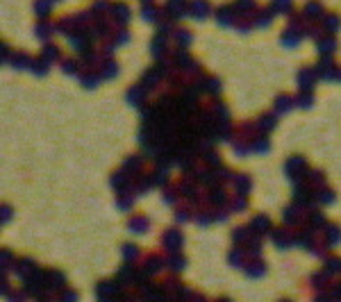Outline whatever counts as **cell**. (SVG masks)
Here are the masks:
<instances>
[{"label":"cell","mask_w":341,"mask_h":302,"mask_svg":"<svg viewBox=\"0 0 341 302\" xmlns=\"http://www.w3.org/2000/svg\"><path fill=\"white\" fill-rule=\"evenodd\" d=\"M141 164H144V157L141 155H132L128 159V162H125V171H130V168H141Z\"/></svg>","instance_id":"836d02e7"},{"label":"cell","mask_w":341,"mask_h":302,"mask_svg":"<svg viewBox=\"0 0 341 302\" xmlns=\"http://www.w3.org/2000/svg\"><path fill=\"white\" fill-rule=\"evenodd\" d=\"M57 55H59V50H57L55 46H48L44 50V57H48V59H52V57H57Z\"/></svg>","instance_id":"bcb514c9"},{"label":"cell","mask_w":341,"mask_h":302,"mask_svg":"<svg viewBox=\"0 0 341 302\" xmlns=\"http://www.w3.org/2000/svg\"><path fill=\"white\" fill-rule=\"evenodd\" d=\"M253 148H255L257 152H269L271 143H269V139H266V136H255V139H253Z\"/></svg>","instance_id":"484cf974"},{"label":"cell","mask_w":341,"mask_h":302,"mask_svg":"<svg viewBox=\"0 0 341 302\" xmlns=\"http://www.w3.org/2000/svg\"><path fill=\"white\" fill-rule=\"evenodd\" d=\"M305 168V162H303L300 157H293L289 164H287V173H289L291 179H298V175H300V171Z\"/></svg>","instance_id":"9c48e42d"},{"label":"cell","mask_w":341,"mask_h":302,"mask_svg":"<svg viewBox=\"0 0 341 302\" xmlns=\"http://www.w3.org/2000/svg\"><path fill=\"white\" fill-rule=\"evenodd\" d=\"M250 227H253V232L257 236H262V234H266V232L271 230V220L266 218V216H255L253 223H250Z\"/></svg>","instance_id":"5b68a950"},{"label":"cell","mask_w":341,"mask_h":302,"mask_svg":"<svg viewBox=\"0 0 341 302\" xmlns=\"http://www.w3.org/2000/svg\"><path fill=\"white\" fill-rule=\"evenodd\" d=\"M75 66H77V64L73 62V59H64V62H62V71H64V73H68V75H73V73L77 71Z\"/></svg>","instance_id":"60d3db41"},{"label":"cell","mask_w":341,"mask_h":302,"mask_svg":"<svg viewBox=\"0 0 341 302\" xmlns=\"http://www.w3.org/2000/svg\"><path fill=\"white\" fill-rule=\"evenodd\" d=\"M318 75H321V77H337L339 68L330 62V57H325V59L321 62V66H318Z\"/></svg>","instance_id":"52a82bcc"},{"label":"cell","mask_w":341,"mask_h":302,"mask_svg":"<svg viewBox=\"0 0 341 302\" xmlns=\"http://www.w3.org/2000/svg\"><path fill=\"white\" fill-rule=\"evenodd\" d=\"M300 218H303V216H300V211H298L296 207H287V209H285V220L287 223H296Z\"/></svg>","instance_id":"4dcf8cb0"},{"label":"cell","mask_w":341,"mask_h":302,"mask_svg":"<svg viewBox=\"0 0 341 302\" xmlns=\"http://www.w3.org/2000/svg\"><path fill=\"white\" fill-rule=\"evenodd\" d=\"M339 25H341V21H339V16H334V14H330V16H325V25H323V30L325 32H337L339 30Z\"/></svg>","instance_id":"ac0fdd59"},{"label":"cell","mask_w":341,"mask_h":302,"mask_svg":"<svg viewBox=\"0 0 341 302\" xmlns=\"http://www.w3.org/2000/svg\"><path fill=\"white\" fill-rule=\"evenodd\" d=\"M185 264H187V259L182 257V254H177V250H175V254L169 259V268L171 270H182L185 268Z\"/></svg>","instance_id":"d4e9b609"},{"label":"cell","mask_w":341,"mask_h":302,"mask_svg":"<svg viewBox=\"0 0 341 302\" xmlns=\"http://www.w3.org/2000/svg\"><path fill=\"white\" fill-rule=\"evenodd\" d=\"M144 3H148V0H144Z\"/></svg>","instance_id":"c3c4849f"},{"label":"cell","mask_w":341,"mask_h":302,"mask_svg":"<svg viewBox=\"0 0 341 302\" xmlns=\"http://www.w3.org/2000/svg\"><path fill=\"white\" fill-rule=\"evenodd\" d=\"M128 39H130V34H128V32H125L123 28H121V30L116 32V34H114V41H116V44H125Z\"/></svg>","instance_id":"ee69618b"},{"label":"cell","mask_w":341,"mask_h":302,"mask_svg":"<svg viewBox=\"0 0 341 302\" xmlns=\"http://www.w3.org/2000/svg\"><path fill=\"white\" fill-rule=\"evenodd\" d=\"M109 14H112L114 18H116L118 23H121V25H123V23H128V21H130V16H132V14H130V7H128L125 3H116V5L112 7V12H109Z\"/></svg>","instance_id":"277c9868"},{"label":"cell","mask_w":341,"mask_h":302,"mask_svg":"<svg viewBox=\"0 0 341 302\" xmlns=\"http://www.w3.org/2000/svg\"><path fill=\"white\" fill-rule=\"evenodd\" d=\"M136 257H139V250H136L134 246H130V243L123 246V259L125 261H132V259H136Z\"/></svg>","instance_id":"e575fe53"},{"label":"cell","mask_w":341,"mask_h":302,"mask_svg":"<svg viewBox=\"0 0 341 302\" xmlns=\"http://www.w3.org/2000/svg\"><path fill=\"white\" fill-rule=\"evenodd\" d=\"M318 50L325 52V55H330V52L334 50V39H332V36H318Z\"/></svg>","instance_id":"d6986e66"},{"label":"cell","mask_w":341,"mask_h":302,"mask_svg":"<svg viewBox=\"0 0 341 302\" xmlns=\"http://www.w3.org/2000/svg\"><path fill=\"white\" fill-rule=\"evenodd\" d=\"M337 295H341V291H339V293H337Z\"/></svg>","instance_id":"7dc6e473"},{"label":"cell","mask_w":341,"mask_h":302,"mask_svg":"<svg viewBox=\"0 0 341 302\" xmlns=\"http://www.w3.org/2000/svg\"><path fill=\"white\" fill-rule=\"evenodd\" d=\"M257 127H262V130H273L275 127V116H271V114H264V116H259V120H257Z\"/></svg>","instance_id":"44dd1931"},{"label":"cell","mask_w":341,"mask_h":302,"mask_svg":"<svg viewBox=\"0 0 341 302\" xmlns=\"http://www.w3.org/2000/svg\"><path fill=\"white\" fill-rule=\"evenodd\" d=\"M314 198H316L318 203L328 205V203H332V200H334V195H332V191H330V189H323L321 193H318V191H316V195H314Z\"/></svg>","instance_id":"d6a6232c"},{"label":"cell","mask_w":341,"mask_h":302,"mask_svg":"<svg viewBox=\"0 0 341 302\" xmlns=\"http://www.w3.org/2000/svg\"><path fill=\"white\" fill-rule=\"evenodd\" d=\"M98 79H101V75H93V73H89V71H85V79H82V82H85V87H96V82Z\"/></svg>","instance_id":"ab89813d"},{"label":"cell","mask_w":341,"mask_h":302,"mask_svg":"<svg viewBox=\"0 0 341 302\" xmlns=\"http://www.w3.org/2000/svg\"><path fill=\"white\" fill-rule=\"evenodd\" d=\"M250 230H253V227H237V232L232 234L234 243H239L241 238H246V241H248V238H250Z\"/></svg>","instance_id":"1f68e13d"},{"label":"cell","mask_w":341,"mask_h":302,"mask_svg":"<svg viewBox=\"0 0 341 302\" xmlns=\"http://www.w3.org/2000/svg\"><path fill=\"white\" fill-rule=\"evenodd\" d=\"M162 266H164V261H162L159 254H148V257H146V264H144L141 275H144V277H148V275H153V273H159Z\"/></svg>","instance_id":"7a4b0ae2"},{"label":"cell","mask_w":341,"mask_h":302,"mask_svg":"<svg viewBox=\"0 0 341 302\" xmlns=\"http://www.w3.org/2000/svg\"><path fill=\"white\" fill-rule=\"evenodd\" d=\"M107 9H112L109 7V0H96V3H93V7L89 9V12H91V16H105V14H109Z\"/></svg>","instance_id":"4fadbf2b"},{"label":"cell","mask_w":341,"mask_h":302,"mask_svg":"<svg viewBox=\"0 0 341 302\" xmlns=\"http://www.w3.org/2000/svg\"><path fill=\"white\" fill-rule=\"evenodd\" d=\"M98 295H101V298H107V295H118L116 284H112V282H101V286H98Z\"/></svg>","instance_id":"9a60e30c"},{"label":"cell","mask_w":341,"mask_h":302,"mask_svg":"<svg viewBox=\"0 0 341 302\" xmlns=\"http://www.w3.org/2000/svg\"><path fill=\"white\" fill-rule=\"evenodd\" d=\"M116 71H118L116 64L107 62V64H105V68H103V73H101V77H114V75H116Z\"/></svg>","instance_id":"74e56055"},{"label":"cell","mask_w":341,"mask_h":302,"mask_svg":"<svg viewBox=\"0 0 341 302\" xmlns=\"http://www.w3.org/2000/svg\"><path fill=\"white\" fill-rule=\"evenodd\" d=\"M125 184H128V177H125V168L121 173H114V177H112V187L114 189H123Z\"/></svg>","instance_id":"f1b7e54d"},{"label":"cell","mask_w":341,"mask_h":302,"mask_svg":"<svg viewBox=\"0 0 341 302\" xmlns=\"http://www.w3.org/2000/svg\"><path fill=\"white\" fill-rule=\"evenodd\" d=\"M148 225H150V220L146 218V216H132V218H130V230L139 232V234H144V232L148 230Z\"/></svg>","instance_id":"ba28073f"},{"label":"cell","mask_w":341,"mask_h":302,"mask_svg":"<svg viewBox=\"0 0 341 302\" xmlns=\"http://www.w3.org/2000/svg\"><path fill=\"white\" fill-rule=\"evenodd\" d=\"M189 12L187 14H191V16H196V18H205V16L209 14V5L205 3V0H191L189 3Z\"/></svg>","instance_id":"3957f363"},{"label":"cell","mask_w":341,"mask_h":302,"mask_svg":"<svg viewBox=\"0 0 341 302\" xmlns=\"http://www.w3.org/2000/svg\"><path fill=\"white\" fill-rule=\"evenodd\" d=\"M216 21L221 25H230V23H234V7H221L216 12Z\"/></svg>","instance_id":"8fae6325"},{"label":"cell","mask_w":341,"mask_h":302,"mask_svg":"<svg viewBox=\"0 0 341 302\" xmlns=\"http://www.w3.org/2000/svg\"><path fill=\"white\" fill-rule=\"evenodd\" d=\"M234 182H237V193H241V195L248 193V189H250V179L246 177V175H237V177H234Z\"/></svg>","instance_id":"7402d4cb"},{"label":"cell","mask_w":341,"mask_h":302,"mask_svg":"<svg viewBox=\"0 0 341 302\" xmlns=\"http://www.w3.org/2000/svg\"><path fill=\"white\" fill-rule=\"evenodd\" d=\"M325 236H328V246H334V243L341 241V230L337 225H328V230H325Z\"/></svg>","instance_id":"2e32d148"},{"label":"cell","mask_w":341,"mask_h":302,"mask_svg":"<svg viewBox=\"0 0 341 302\" xmlns=\"http://www.w3.org/2000/svg\"><path fill=\"white\" fill-rule=\"evenodd\" d=\"M266 273V264L264 261H253L250 266H246V275H250V277H259V275Z\"/></svg>","instance_id":"5bb4252c"},{"label":"cell","mask_w":341,"mask_h":302,"mask_svg":"<svg viewBox=\"0 0 341 302\" xmlns=\"http://www.w3.org/2000/svg\"><path fill=\"white\" fill-rule=\"evenodd\" d=\"M173 36L177 39V48H185L189 41H191V34L185 30V28H177V30H173Z\"/></svg>","instance_id":"e0dca14e"},{"label":"cell","mask_w":341,"mask_h":302,"mask_svg":"<svg viewBox=\"0 0 341 302\" xmlns=\"http://www.w3.org/2000/svg\"><path fill=\"white\" fill-rule=\"evenodd\" d=\"M144 98H146V87L144 84H136L128 91V100L130 105H144Z\"/></svg>","instance_id":"8992f818"},{"label":"cell","mask_w":341,"mask_h":302,"mask_svg":"<svg viewBox=\"0 0 341 302\" xmlns=\"http://www.w3.org/2000/svg\"><path fill=\"white\" fill-rule=\"evenodd\" d=\"M305 16L307 18H321L323 16V7H321V3H307L305 5Z\"/></svg>","instance_id":"7c38bea8"},{"label":"cell","mask_w":341,"mask_h":302,"mask_svg":"<svg viewBox=\"0 0 341 302\" xmlns=\"http://www.w3.org/2000/svg\"><path fill=\"white\" fill-rule=\"evenodd\" d=\"M291 95H280V98L275 100V107H277V111H282V114H287V111L291 109Z\"/></svg>","instance_id":"cb8c5ba5"},{"label":"cell","mask_w":341,"mask_h":302,"mask_svg":"<svg viewBox=\"0 0 341 302\" xmlns=\"http://www.w3.org/2000/svg\"><path fill=\"white\" fill-rule=\"evenodd\" d=\"M34 9H36V14H39L41 18H44V16H48L50 14V0H36Z\"/></svg>","instance_id":"83f0119b"},{"label":"cell","mask_w":341,"mask_h":302,"mask_svg":"<svg viewBox=\"0 0 341 302\" xmlns=\"http://www.w3.org/2000/svg\"><path fill=\"white\" fill-rule=\"evenodd\" d=\"M253 7H255V0H237V5H234V9L239 14H244V9H253Z\"/></svg>","instance_id":"f35d334b"},{"label":"cell","mask_w":341,"mask_h":302,"mask_svg":"<svg viewBox=\"0 0 341 302\" xmlns=\"http://www.w3.org/2000/svg\"><path fill=\"white\" fill-rule=\"evenodd\" d=\"M309 182H312L314 187H316V184H323V182H325V179H323V173H316V171L309 173Z\"/></svg>","instance_id":"f6af8a7d"},{"label":"cell","mask_w":341,"mask_h":302,"mask_svg":"<svg viewBox=\"0 0 341 302\" xmlns=\"http://www.w3.org/2000/svg\"><path fill=\"white\" fill-rule=\"evenodd\" d=\"M298 82H300L303 89H312V87H314V73H312V71L298 73Z\"/></svg>","instance_id":"ffe728a7"},{"label":"cell","mask_w":341,"mask_h":302,"mask_svg":"<svg viewBox=\"0 0 341 302\" xmlns=\"http://www.w3.org/2000/svg\"><path fill=\"white\" fill-rule=\"evenodd\" d=\"M182 241H185V238H182V234L177 230H166V234L162 236V243L166 246V250H173V252L180 250Z\"/></svg>","instance_id":"6da1fadb"},{"label":"cell","mask_w":341,"mask_h":302,"mask_svg":"<svg viewBox=\"0 0 341 302\" xmlns=\"http://www.w3.org/2000/svg\"><path fill=\"white\" fill-rule=\"evenodd\" d=\"M50 34H52V25L50 23H39V25H36V36H39V39H48Z\"/></svg>","instance_id":"f546056e"},{"label":"cell","mask_w":341,"mask_h":302,"mask_svg":"<svg viewBox=\"0 0 341 302\" xmlns=\"http://www.w3.org/2000/svg\"><path fill=\"white\" fill-rule=\"evenodd\" d=\"M309 223H312V227H309V230H314V227L323 225L325 218H323V214H321V211H309Z\"/></svg>","instance_id":"d590c367"},{"label":"cell","mask_w":341,"mask_h":302,"mask_svg":"<svg viewBox=\"0 0 341 302\" xmlns=\"http://www.w3.org/2000/svg\"><path fill=\"white\" fill-rule=\"evenodd\" d=\"M273 241H275V246L280 248H287L291 243V234H289V230H275L273 232Z\"/></svg>","instance_id":"30bf717a"},{"label":"cell","mask_w":341,"mask_h":302,"mask_svg":"<svg viewBox=\"0 0 341 302\" xmlns=\"http://www.w3.org/2000/svg\"><path fill=\"white\" fill-rule=\"evenodd\" d=\"M296 100H298L300 107H309V105H312V93H300Z\"/></svg>","instance_id":"7bdbcfd3"},{"label":"cell","mask_w":341,"mask_h":302,"mask_svg":"<svg viewBox=\"0 0 341 302\" xmlns=\"http://www.w3.org/2000/svg\"><path fill=\"white\" fill-rule=\"evenodd\" d=\"M141 16H144L146 21H159V18H162L159 9L153 7V5H146V7H144V14H141Z\"/></svg>","instance_id":"4316f807"},{"label":"cell","mask_w":341,"mask_h":302,"mask_svg":"<svg viewBox=\"0 0 341 302\" xmlns=\"http://www.w3.org/2000/svg\"><path fill=\"white\" fill-rule=\"evenodd\" d=\"M325 273L328 275H334V273H341V259L339 257H332L325 261Z\"/></svg>","instance_id":"603a6c76"},{"label":"cell","mask_w":341,"mask_h":302,"mask_svg":"<svg viewBox=\"0 0 341 302\" xmlns=\"http://www.w3.org/2000/svg\"><path fill=\"white\" fill-rule=\"evenodd\" d=\"M271 18H273L271 9H262V14H257V25H269Z\"/></svg>","instance_id":"8d00e7d4"},{"label":"cell","mask_w":341,"mask_h":302,"mask_svg":"<svg viewBox=\"0 0 341 302\" xmlns=\"http://www.w3.org/2000/svg\"><path fill=\"white\" fill-rule=\"evenodd\" d=\"M273 7L285 9V12H291V0H273Z\"/></svg>","instance_id":"b9f144b4"}]
</instances>
